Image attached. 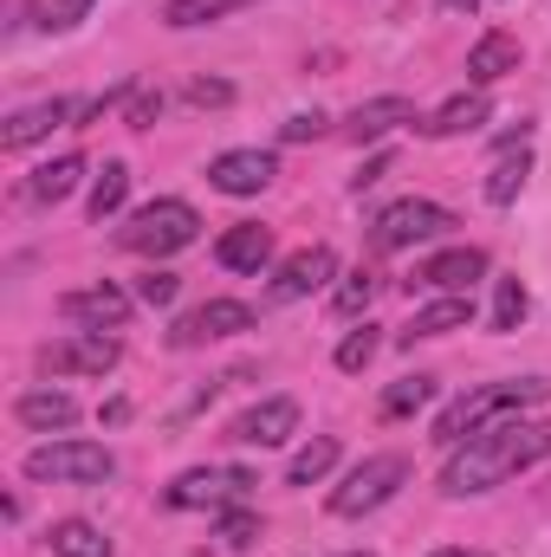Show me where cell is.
Returning <instances> with one entry per match:
<instances>
[{
    "label": "cell",
    "mask_w": 551,
    "mask_h": 557,
    "mask_svg": "<svg viewBox=\"0 0 551 557\" xmlns=\"http://www.w3.org/2000/svg\"><path fill=\"white\" fill-rule=\"evenodd\" d=\"M551 460V421L546 416H513L493 421L480 434H467L461 447H448V467H441V499H480L506 480H519L526 467Z\"/></svg>",
    "instance_id": "obj_1"
},
{
    "label": "cell",
    "mask_w": 551,
    "mask_h": 557,
    "mask_svg": "<svg viewBox=\"0 0 551 557\" xmlns=\"http://www.w3.org/2000/svg\"><path fill=\"white\" fill-rule=\"evenodd\" d=\"M526 311H532V292L519 285V273L493 278V318H487V331H493V337H506V331H519V324H526Z\"/></svg>",
    "instance_id": "obj_27"
},
{
    "label": "cell",
    "mask_w": 551,
    "mask_h": 557,
    "mask_svg": "<svg viewBox=\"0 0 551 557\" xmlns=\"http://www.w3.org/2000/svg\"><path fill=\"white\" fill-rule=\"evenodd\" d=\"M338 434H311L298 454H292V467H285V486H318V480H331V467H338Z\"/></svg>",
    "instance_id": "obj_26"
},
{
    "label": "cell",
    "mask_w": 551,
    "mask_h": 557,
    "mask_svg": "<svg viewBox=\"0 0 551 557\" xmlns=\"http://www.w3.org/2000/svg\"><path fill=\"white\" fill-rule=\"evenodd\" d=\"M292 434H298V403L292 396H260L228 428V441H241V447H285Z\"/></svg>",
    "instance_id": "obj_15"
},
{
    "label": "cell",
    "mask_w": 551,
    "mask_h": 557,
    "mask_svg": "<svg viewBox=\"0 0 551 557\" xmlns=\"http://www.w3.org/2000/svg\"><path fill=\"white\" fill-rule=\"evenodd\" d=\"M260 318L247 298H201L195 311H182L169 324V350H201V344H228V337H247Z\"/></svg>",
    "instance_id": "obj_8"
},
{
    "label": "cell",
    "mask_w": 551,
    "mask_h": 557,
    "mask_svg": "<svg viewBox=\"0 0 551 557\" xmlns=\"http://www.w3.org/2000/svg\"><path fill=\"white\" fill-rule=\"evenodd\" d=\"M428 557H487V552H467V545H441V552H428Z\"/></svg>",
    "instance_id": "obj_39"
},
{
    "label": "cell",
    "mask_w": 551,
    "mask_h": 557,
    "mask_svg": "<svg viewBox=\"0 0 551 557\" xmlns=\"http://www.w3.org/2000/svg\"><path fill=\"white\" fill-rule=\"evenodd\" d=\"M182 98H188L195 111H228V104H234V85H228V78H188Z\"/></svg>",
    "instance_id": "obj_34"
},
{
    "label": "cell",
    "mask_w": 551,
    "mask_h": 557,
    "mask_svg": "<svg viewBox=\"0 0 551 557\" xmlns=\"http://www.w3.org/2000/svg\"><path fill=\"white\" fill-rule=\"evenodd\" d=\"M124 201H131V169H124V162H105V169L91 175L85 214H91V221H118V214H124Z\"/></svg>",
    "instance_id": "obj_25"
},
{
    "label": "cell",
    "mask_w": 551,
    "mask_h": 557,
    "mask_svg": "<svg viewBox=\"0 0 551 557\" xmlns=\"http://www.w3.org/2000/svg\"><path fill=\"white\" fill-rule=\"evenodd\" d=\"M162 104H169L162 91H149V85H137V91H131V104H124V124H131V131H149V124L162 117Z\"/></svg>",
    "instance_id": "obj_36"
},
{
    "label": "cell",
    "mask_w": 551,
    "mask_h": 557,
    "mask_svg": "<svg viewBox=\"0 0 551 557\" xmlns=\"http://www.w3.org/2000/svg\"><path fill=\"white\" fill-rule=\"evenodd\" d=\"M377 292H383V278L370 273V267H357V273H344V285L331 292V311H338V318H357V311H370Z\"/></svg>",
    "instance_id": "obj_31"
},
{
    "label": "cell",
    "mask_w": 551,
    "mask_h": 557,
    "mask_svg": "<svg viewBox=\"0 0 551 557\" xmlns=\"http://www.w3.org/2000/svg\"><path fill=\"white\" fill-rule=\"evenodd\" d=\"M65 124H78V98H39V104H20V111L0 124V149L20 156V149L46 143L52 131H65Z\"/></svg>",
    "instance_id": "obj_13"
},
{
    "label": "cell",
    "mask_w": 551,
    "mask_h": 557,
    "mask_svg": "<svg viewBox=\"0 0 551 557\" xmlns=\"http://www.w3.org/2000/svg\"><path fill=\"white\" fill-rule=\"evenodd\" d=\"M383 175H390V156H370V162H364V169L351 175V195H364V188H377Z\"/></svg>",
    "instance_id": "obj_38"
},
{
    "label": "cell",
    "mask_w": 551,
    "mask_h": 557,
    "mask_svg": "<svg viewBox=\"0 0 551 557\" xmlns=\"http://www.w3.org/2000/svg\"><path fill=\"white\" fill-rule=\"evenodd\" d=\"M526 182H532V137L493 149V169H487L480 195H487V208H513V201L526 195Z\"/></svg>",
    "instance_id": "obj_19"
},
{
    "label": "cell",
    "mask_w": 551,
    "mask_h": 557,
    "mask_svg": "<svg viewBox=\"0 0 551 557\" xmlns=\"http://www.w3.org/2000/svg\"><path fill=\"white\" fill-rule=\"evenodd\" d=\"M20 473H26L33 486H105V480L118 473V454H111L105 441H78V434H65V441H39V447H26Z\"/></svg>",
    "instance_id": "obj_4"
},
{
    "label": "cell",
    "mask_w": 551,
    "mask_h": 557,
    "mask_svg": "<svg viewBox=\"0 0 551 557\" xmlns=\"http://www.w3.org/2000/svg\"><path fill=\"white\" fill-rule=\"evenodd\" d=\"M273 227L267 221H234L221 240H215V260L228 267V273H267L273 267Z\"/></svg>",
    "instance_id": "obj_18"
},
{
    "label": "cell",
    "mask_w": 551,
    "mask_h": 557,
    "mask_svg": "<svg viewBox=\"0 0 551 557\" xmlns=\"http://www.w3.org/2000/svg\"><path fill=\"white\" fill-rule=\"evenodd\" d=\"M124 357V344L111 331H65L52 344H39V370L46 376H111Z\"/></svg>",
    "instance_id": "obj_9"
},
{
    "label": "cell",
    "mask_w": 551,
    "mask_h": 557,
    "mask_svg": "<svg viewBox=\"0 0 551 557\" xmlns=\"http://www.w3.org/2000/svg\"><path fill=\"white\" fill-rule=\"evenodd\" d=\"M46 545H52V557H118V545L105 539V525H91V519H59L46 532Z\"/></svg>",
    "instance_id": "obj_24"
},
{
    "label": "cell",
    "mask_w": 551,
    "mask_h": 557,
    "mask_svg": "<svg viewBox=\"0 0 551 557\" xmlns=\"http://www.w3.org/2000/svg\"><path fill=\"white\" fill-rule=\"evenodd\" d=\"M454 234V208L428 201V195H403L390 201L377 221H370V247L377 253H409V247H428V240H448Z\"/></svg>",
    "instance_id": "obj_6"
},
{
    "label": "cell",
    "mask_w": 551,
    "mask_h": 557,
    "mask_svg": "<svg viewBox=\"0 0 551 557\" xmlns=\"http://www.w3.org/2000/svg\"><path fill=\"white\" fill-rule=\"evenodd\" d=\"M175 292H182V278L169 273V267H149V273L137 278V305H149V311H162V305H175Z\"/></svg>",
    "instance_id": "obj_33"
},
{
    "label": "cell",
    "mask_w": 551,
    "mask_h": 557,
    "mask_svg": "<svg viewBox=\"0 0 551 557\" xmlns=\"http://www.w3.org/2000/svg\"><path fill=\"white\" fill-rule=\"evenodd\" d=\"M487 117H493V98H487V91L474 85V91L448 98L441 111H428V117H421L415 131H421L428 143H454V137H480V131H487Z\"/></svg>",
    "instance_id": "obj_16"
},
{
    "label": "cell",
    "mask_w": 551,
    "mask_h": 557,
    "mask_svg": "<svg viewBox=\"0 0 551 557\" xmlns=\"http://www.w3.org/2000/svg\"><path fill=\"white\" fill-rule=\"evenodd\" d=\"M480 0H441V13H474Z\"/></svg>",
    "instance_id": "obj_40"
},
{
    "label": "cell",
    "mask_w": 551,
    "mask_h": 557,
    "mask_svg": "<svg viewBox=\"0 0 551 557\" xmlns=\"http://www.w3.org/2000/svg\"><path fill=\"white\" fill-rule=\"evenodd\" d=\"M325 131H331V117H325V111H292V117L279 124V143H318Z\"/></svg>",
    "instance_id": "obj_35"
},
{
    "label": "cell",
    "mask_w": 551,
    "mask_h": 557,
    "mask_svg": "<svg viewBox=\"0 0 551 557\" xmlns=\"http://www.w3.org/2000/svg\"><path fill=\"white\" fill-rule=\"evenodd\" d=\"M377 350H383V324H370V318H364L357 331H344V344H338V357H331V363H338L344 376H364V370L377 363Z\"/></svg>",
    "instance_id": "obj_29"
},
{
    "label": "cell",
    "mask_w": 551,
    "mask_h": 557,
    "mask_svg": "<svg viewBox=\"0 0 551 557\" xmlns=\"http://www.w3.org/2000/svg\"><path fill=\"white\" fill-rule=\"evenodd\" d=\"M474 324V292H441V298H428V305H415L409 324H403V344H428V337H454V331H467Z\"/></svg>",
    "instance_id": "obj_17"
},
{
    "label": "cell",
    "mask_w": 551,
    "mask_h": 557,
    "mask_svg": "<svg viewBox=\"0 0 551 557\" xmlns=\"http://www.w3.org/2000/svg\"><path fill=\"white\" fill-rule=\"evenodd\" d=\"M85 169H91V162H85L78 149H65V156L39 162V169H33V175L20 182V201H33V208H59V201H65V195H72V188L85 182Z\"/></svg>",
    "instance_id": "obj_20"
},
{
    "label": "cell",
    "mask_w": 551,
    "mask_h": 557,
    "mask_svg": "<svg viewBox=\"0 0 551 557\" xmlns=\"http://www.w3.org/2000/svg\"><path fill=\"white\" fill-rule=\"evenodd\" d=\"M195 240H201V214H195L182 195L143 201V208L124 214V227H118V247L137 253V260H169V253H182V247H195Z\"/></svg>",
    "instance_id": "obj_3"
},
{
    "label": "cell",
    "mask_w": 551,
    "mask_h": 557,
    "mask_svg": "<svg viewBox=\"0 0 551 557\" xmlns=\"http://www.w3.org/2000/svg\"><path fill=\"white\" fill-rule=\"evenodd\" d=\"M403 124H409V131L421 124L409 98H370V104H357V111L344 117V137H351L357 149H364V143H383L390 131H403Z\"/></svg>",
    "instance_id": "obj_21"
},
{
    "label": "cell",
    "mask_w": 551,
    "mask_h": 557,
    "mask_svg": "<svg viewBox=\"0 0 551 557\" xmlns=\"http://www.w3.org/2000/svg\"><path fill=\"white\" fill-rule=\"evenodd\" d=\"M428 403H434V376H421V370H415V376H403V383H390V389H383V421L421 416Z\"/></svg>",
    "instance_id": "obj_30"
},
{
    "label": "cell",
    "mask_w": 551,
    "mask_h": 557,
    "mask_svg": "<svg viewBox=\"0 0 551 557\" xmlns=\"http://www.w3.org/2000/svg\"><path fill=\"white\" fill-rule=\"evenodd\" d=\"M241 7H254V0H162V26L188 33V26H215V20H228Z\"/></svg>",
    "instance_id": "obj_28"
},
{
    "label": "cell",
    "mask_w": 551,
    "mask_h": 557,
    "mask_svg": "<svg viewBox=\"0 0 551 557\" xmlns=\"http://www.w3.org/2000/svg\"><path fill=\"white\" fill-rule=\"evenodd\" d=\"M279 175V156L273 149H221L215 162H208V188L215 195H234V201H247V195H267Z\"/></svg>",
    "instance_id": "obj_12"
},
{
    "label": "cell",
    "mask_w": 551,
    "mask_h": 557,
    "mask_svg": "<svg viewBox=\"0 0 551 557\" xmlns=\"http://www.w3.org/2000/svg\"><path fill=\"white\" fill-rule=\"evenodd\" d=\"M13 421L33 428V434H65V428L78 421V403H72L65 389H26V396L13 403Z\"/></svg>",
    "instance_id": "obj_23"
},
{
    "label": "cell",
    "mask_w": 551,
    "mask_h": 557,
    "mask_svg": "<svg viewBox=\"0 0 551 557\" xmlns=\"http://www.w3.org/2000/svg\"><path fill=\"white\" fill-rule=\"evenodd\" d=\"M215 519V532H221V545L228 552H247L254 539H260V519H254V506L241 499V506H221V512H208Z\"/></svg>",
    "instance_id": "obj_32"
},
{
    "label": "cell",
    "mask_w": 551,
    "mask_h": 557,
    "mask_svg": "<svg viewBox=\"0 0 551 557\" xmlns=\"http://www.w3.org/2000/svg\"><path fill=\"white\" fill-rule=\"evenodd\" d=\"M91 7H98V0H52L39 26H46V33H72L78 20H91Z\"/></svg>",
    "instance_id": "obj_37"
},
{
    "label": "cell",
    "mask_w": 551,
    "mask_h": 557,
    "mask_svg": "<svg viewBox=\"0 0 551 557\" xmlns=\"http://www.w3.org/2000/svg\"><path fill=\"white\" fill-rule=\"evenodd\" d=\"M403 486H409V454H364V460L325 493V506H331V519H370V512H383Z\"/></svg>",
    "instance_id": "obj_5"
},
{
    "label": "cell",
    "mask_w": 551,
    "mask_h": 557,
    "mask_svg": "<svg viewBox=\"0 0 551 557\" xmlns=\"http://www.w3.org/2000/svg\"><path fill=\"white\" fill-rule=\"evenodd\" d=\"M551 403V376H500V383H474L467 396H454L434 428H428V441L434 447H461L467 434H480V428H493V421H513V416H532V409H546Z\"/></svg>",
    "instance_id": "obj_2"
},
{
    "label": "cell",
    "mask_w": 551,
    "mask_h": 557,
    "mask_svg": "<svg viewBox=\"0 0 551 557\" xmlns=\"http://www.w3.org/2000/svg\"><path fill=\"white\" fill-rule=\"evenodd\" d=\"M331 557H377V552H331Z\"/></svg>",
    "instance_id": "obj_41"
},
{
    "label": "cell",
    "mask_w": 551,
    "mask_h": 557,
    "mask_svg": "<svg viewBox=\"0 0 551 557\" xmlns=\"http://www.w3.org/2000/svg\"><path fill=\"white\" fill-rule=\"evenodd\" d=\"M131 311H137V292H124V285H111V278L78 285V292L59 298V318H65L72 331H124Z\"/></svg>",
    "instance_id": "obj_11"
},
{
    "label": "cell",
    "mask_w": 551,
    "mask_h": 557,
    "mask_svg": "<svg viewBox=\"0 0 551 557\" xmlns=\"http://www.w3.org/2000/svg\"><path fill=\"white\" fill-rule=\"evenodd\" d=\"M331 278H338V253L318 240V247H298L292 260H279L267 298H273V305H292V298H311V292H318V285H331Z\"/></svg>",
    "instance_id": "obj_14"
},
{
    "label": "cell",
    "mask_w": 551,
    "mask_h": 557,
    "mask_svg": "<svg viewBox=\"0 0 551 557\" xmlns=\"http://www.w3.org/2000/svg\"><path fill=\"white\" fill-rule=\"evenodd\" d=\"M254 486H260V473H247V467H188L162 486V506L169 512H221V506L254 499Z\"/></svg>",
    "instance_id": "obj_7"
},
{
    "label": "cell",
    "mask_w": 551,
    "mask_h": 557,
    "mask_svg": "<svg viewBox=\"0 0 551 557\" xmlns=\"http://www.w3.org/2000/svg\"><path fill=\"white\" fill-rule=\"evenodd\" d=\"M487 273H493L487 247H441V253L415 260V273L403 278V285H409V292H428V298H441V292H474Z\"/></svg>",
    "instance_id": "obj_10"
},
{
    "label": "cell",
    "mask_w": 551,
    "mask_h": 557,
    "mask_svg": "<svg viewBox=\"0 0 551 557\" xmlns=\"http://www.w3.org/2000/svg\"><path fill=\"white\" fill-rule=\"evenodd\" d=\"M519 59H526V52H519V39L493 26V33H480V39L467 46V85H480V91H487V85H500L506 72H519Z\"/></svg>",
    "instance_id": "obj_22"
}]
</instances>
